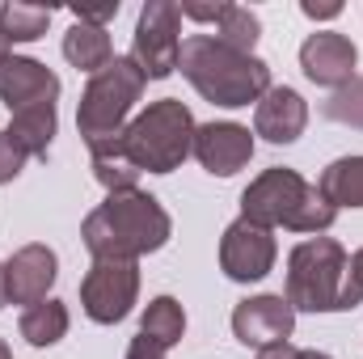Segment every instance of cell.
<instances>
[{"label":"cell","instance_id":"cell-29","mask_svg":"<svg viewBox=\"0 0 363 359\" xmlns=\"http://www.w3.org/2000/svg\"><path fill=\"white\" fill-rule=\"evenodd\" d=\"M300 9H304V17H313V21H325V17H338V13H342V4H313V0H304Z\"/></svg>","mask_w":363,"mask_h":359},{"label":"cell","instance_id":"cell-4","mask_svg":"<svg viewBox=\"0 0 363 359\" xmlns=\"http://www.w3.org/2000/svg\"><path fill=\"white\" fill-rule=\"evenodd\" d=\"M118 140L127 157L140 165V174H174L194 148V118L178 97H161L148 101V110H140Z\"/></svg>","mask_w":363,"mask_h":359},{"label":"cell","instance_id":"cell-8","mask_svg":"<svg viewBox=\"0 0 363 359\" xmlns=\"http://www.w3.org/2000/svg\"><path fill=\"white\" fill-rule=\"evenodd\" d=\"M140 296V267L118 258H93V267L81 279V304L97 326H114L131 313Z\"/></svg>","mask_w":363,"mask_h":359},{"label":"cell","instance_id":"cell-22","mask_svg":"<svg viewBox=\"0 0 363 359\" xmlns=\"http://www.w3.org/2000/svg\"><path fill=\"white\" fill-rule=\"evenodd\" d=\"M317 190L330 207H363V157H342L325 165Z\"/></svg>","mask_w":363,"mask_h":359},{"label":"cell","instance_id":"cell-15","mask_svg":"<svg viewBox=\"0 0 363 359\" xmlns=\"http://www.w3.org/2000/svg\"><path fill=\"white\" fill-rule=\"evenodd\" d=\"M304 123H308V106L287 85H271L267 97L258 101V110H254V131L267 144H296L304 136Z\"/></svg>","mask_w":363,"mask_h":359},{"label":"cell","instance_id":"cell-18","mask_svg":"<svg viewBox=\"0 0 363 359\" xmlns=\"http://www.w3.org/2000/svg\"><path fill=\"white\" fill-rule=\"evenodd\" d=\"M93 157V178L106 186V194H118V190H140V165L127 157L123 140H101L89 148Z\"/></svg>","mask_w":363,"mask_h":359},{"label":"cell","instance_id":"cell-3","mask_svg":"<svg viewBox=\"0 0 363 359\" xmlns=\"http://www.w3.org/2000/svg\"><path fill=\"white\" fill-rule=\"evenodd\" d=\"M241 216L262 228H291V233H325L338 220V207L321 199L313 182H304L296 170H262L241 194Z\"/></svg>","mask_w":363,"mask_h":359},{"label":"cell","instance_id":"cell-1","mask_svg":"<svg viewBox=\"0 0 363 359\" xmlns=\"http://www.w3.org/2000/svg\"><path fill=\"white\" fill-rule=\"evenodd\" d=\"M174 233L169 211L144 194V190H118L106 194L101 207H93L85 216V250L93 258H118V263H135L144 254H157Z\"/></svg>","mask_w":363,"mask_h":359},{"label":"cell","instance_id":"cell-6","mask_svg":"<svg viewBox=\"0 0 363 359\" xmlns=\"http://www.w3.org/2000/svg\"><path fill=\"white\" fill-rule=\"evenodd\" d=\"M347 250L334 237L300 241L287 258V304L296 313H338Z\"/></svg>","mask_w":363,"mask_h":359},{"label":"cell","instance_id":"cell-34","mask_svg":"<svg viewBox=\"0 0 363 359\" xmlns=\"http://www.w3.org/2000/svg\"><path fill=\"white\" fill-rule=\"evenodd\" d=\"M0 359H13V351H9V347H4V338H0Z\"/></svg>","mask_w":363,"mask_h":359},{"label":"cell","instance_id":"cell-33","mask_svg":"<svg viewBox=\"0 0 363 359\" xmlns=\"http://www.w3.org/2000/svg\"><path fill=\"white\" fill-rule=\"evenodd\" d=\"M4 55H9V43H4V34H0V64H4Z\"/></svg>","mask_w":363,"mask_h":359},{"label":"cell","instance_id":"cell-28","mask_svg":"<svg viewBox=\"0 0 363 359\" xmlns=\"http://www.w3.org/2000/svg\"><path fill=\"white\" fill-rule=\"evenodd\" d=\"M77 13V21H89V26H101L106 30V21L118 13V4H101V9H72Z\"/></svg>","mask_w":363,"mask_h":359},{"label":"cell","instance_id":"cell-17","mask_svg":"<svg viewBox=\"0 0 363 359\" xmlns=\"http://www.w3.org/2000/svg\"><path fill=\"white\" fill-rule=\"evenodd\" d=\"M55 101H38V106H26V110H13V123H9V140L26 153V157H47L51 140H55Z\"/></svg>","mask_w":363,"mask_h":359},{"label":"cell","instance_id":"cell-32","mask_svg":"<svg viewBox=\"0 0 363 359\" xmlns=\"http://www.w3.org/2000/svg\"><path fill=\"white\" fill-rule=\"evenodd\" d=\"M4 300H9V292H4V263H0V309H4Z\"/></svg>","mask_w":363,"mask_h":359},{"label":"cell","instance_id":"cell-12","mask_svg":"<svg viewBox=\"0 0 363 359\" xmlns=\"http://www.w3.org/2000/svg\"><path fill=\"white\" fill-rule=\"evenodd\" d=\"M190 153L199 157V165L211 178H233L237 170L250 165L254 136L241 123H203V127H194V148Z\"/></svg>","mask_w":363,"mask_h":359},{"label":"cell","instance_id":"cell-10","mask_svg":"<svg viewBox=\"0 0 363 359\" xmlns=\"http://www.w3.org/2000/svg\"><path fill=\"white\" fill-rule=\"evenodd\" d=\"M296 330V309L287 304V296H250L233 309V334L237 343L262 351V347H274V343H287Z\"/></svg>","mask_w":363,"mask_h":359},{"label":"cell","instance_id":"cell-25","mask_svg":"<svg viewBox=\"0 0 363 359\" xmlns=\"http://www.w3.org/2000/svg\"><path fill=\"white\" fill-rule=\"evenodd\" d=\"M363 300V250L347 258V275H342V292H338V309H355Z\"/></svg>","mask_w":363,"mask_h":359},{"label":"cell","instance_id":"cell-9","mask_svg":"<svg viewBox=\"0 0 363 359\" xmlns=\"http://www.w3.org/2000/svg\"><path fill=\"white\" fill-rule=\"evenodd\" d=\"M274 233L254 224V220H233L220 237V270L233 279V283H258L274 270Z\"/></svg>","mask_w":363,"mask_h":359},{"label":"cell","instance_id":"cell-20","mask_svg":"<svg viewBox=\"0 0 363 359\" xmlns=\"http://www.w3.org/2000/svg\"><path fill=\"white\" fill-rule=\"evenodd\" d=\"M17 330H21V338H26L30 347H55V343L68 334V304L47 296V300L30 304V309L21 313Z\"/></svg>","mask_w":363,"mask_h":359},{"label":"cell","instance_id":"cell-16","mask_svg":"<svg viewBox=\"0 0 363 359\" xmlns=\"http://www.w3.org/2000/svg\"><path fill=\"white\" fill-rule=\"evenodd\" d=\"M182 17H190V21H211L220 43H228V47H237V51H250V55H254L258 34H262L258 17H254L245 4H228V0H220V4H182Z\"/></svg>","mask_w":363,"mask_h":359},{"label":"cell","instance_id":"cell-11","mask_svg":"<svg viewBox=\"0 0 363 359\" xmlns=\"http://www.w3.org/2000/svg\"><path fill=\"white\" fill-rule=\"evenodd\" d=\"M355 64H359V51H355V43L347 38V34H338V30H317V34H308L304 38V47H300V68H304V77L313 81V85H321V89H342V85H351L355 81Z\"/></svg>","mask_w":363,"mask_h":359},{"label":"cell","instance_id":"cell-13","mask_svg":"<svg viewBox=\"0 0 363 359\" xmlns=\"http://www.w3.org/2000/svg\"><path fill=\"white\" fill-rule=\"evenodd\" d=\"M55 275H60L55 250L34 241V245H21V250L4 263V292H9L13 304H26V309H30V304L47 300Z\"/></svg>","mask_w":363,"mask_h":359},{"label":"cell","instance_id":"cell-19","mask_svg":"<svg viewBox=\"0 0 363 359\" xmlns=\"http://www.w3.org/2000/svg\"><path fill=\"white\" fill-rule=\"evenodd\" d=\"M64 60L81 72H101L110 60H114V47H110V34L101 26H89V21H77L68 34H64Z\"/></svg>","mask_w":363,"mask_h":359},{"label":"cell","instance_id":"cell-14","mask_svg":"<svg viewBox=\"0 0 363 359\" xmlns=\"http://www.w3.org/2000/svg\"><path fill=\"white\" fill-rule=\"evenodd\" d=\"M60 97V77L30 60V55H4L0 64V101L9 110H26V106H38V101H55Z\"/></svg>","mask_w":363,"mask_h":359},{"label":"cell","instance_id":"cell-2","mask_svg":"<svg viewBox=\"0 0 363 359\" xmlns=\"http://www.w3.org/2000/svg\"><path fill=\"white\" fill-rule=\"evenodd\" d=\"M178 68L211 106H228V110L262 101L271 89V64L220 43L216 34H190L182 43Z\"/></svg>","mask_w":363,"mask_h":359},{"label":"cell","instance_id":"cell-7","mask_svg":"<svg viewBox=\"0 0 363 359\" xmlns=\"http://www.w3.org/2000/svg\"><path fill=\"white\" fill-rule=\"evenodd\" d=\"M182 60V9L169 0H148L135 21L131 64L144 72V81H165Z\"/></svg>","mask_w":363,"mask_h":359},{"label":"cell","instance_id":"cell-23","mask_svg":"<svg viewBox=\"0 0 363 359\" xmlns=\"http://www.w3.org/2000/svg\"><path fill=\"white\" fill-rule=\"evenodd\" d=\"M51 26V9L43 4H4L0 9V34L4 43H34Z\"/></svg>","mask_w":363,"mask_h":359},{"label":"cell","instance_id":"cell-5","mask_svg":"<svg viewBox=\"0 0 363 359\" xmlns=\"http://www.w3.org/2000/svg\"><path fill=\"white\" fill-rule=\"evenodd\" d=\"M144 85H148V81H144V72L131 64V55H114L97 77H89V85L81 93V106H77L81 140L93 148V144H101V140L123 136L127 114L135 110Z\"/></svg>","mask_w":363,"mask_h":359},{"label":"cell","instance_id":"cell-31","mask_svg":"<svg viewBox=\"0 0 363 359\" xmlns=\"http://www.w3.org/2000/svg\"><path fill=\"white\" fill-rule=\"evenodd\" d=\"M296 359H330L325 351H296Z\"/></svg>","mask_w":363,"mask_h":359},{"label":"cell","instance_id":"cell-30","mask_svg":"<svg viewBox=\"0 0 363 359\" xmlns=\"http://www.w3.org/2000/svg\"><path fill=\"white\" fill-rule=\"evenodd\" d=\"M296 351L300 347H291V343H274V347H262L258 359H296Z\"/></svg>","mask_w":363,"mask_h":359},{"label":"cell","instance_id":"cell-21","mask_svg":"<svg viewBox=\"0 0 363 359\" xmlns=\"http://www.w3.org/2000/svg\"><path fill=\"white\" fill-rule=\"evenodd\" d=\"M140 334H144L148 343H157L161 351H174L182 343V334H186V313H182V304L174 296L148 300V309H144V317H140Z\"/></svg>","mask_w":363,"mask_h":359},{"label":"cell","instance_id":"cell-26","mask_svg":"<svg viewBox=\"0 0 363 359\" xmlns=\"http://www.w3.org/2000/svg\"><path fill=\"white\" fill-rule=\"evenodd\" d=\"M21 170H26V153L9 140V131H0V186L13 182Z\"/></svg>","mask_w":363,"mask_h":359},{"label":"cell","instance_id":"cell-27","mask_svg":"<svg viewBox=\"0 0 363 359\" xmlns=\"http://www.w3.org/2000/svg\"><path fill=\"white\" fill-rule=\"evenodd\" d=\"M127 359H165V351H161L157 343H148L144 334H135L131 347H127Z\"/></svg>","mask_w":363,"mask_h":359},{"label":"cell","instance_id":"cell-24","mask_svg":"<svg viewBox=\"0 0 363 359\" xmlns=\"http://www.w3.org/2000/svg\"><path fill=\"white\" fill-rule=\"evenodd\" d=\"M321 114L334 118V123H347V127H359L363 131V77L351 81V85H342V89L321 106Z\"/></svg>","mask_w":363,"mask_h":359}]
</instances>
